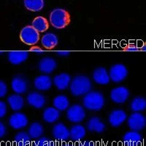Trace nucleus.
I'll return each mask as SVG.
<instances>
[{"label": "nucleus", "mask_w": 146, "mask_h": 146, "mask_svg": "<svg viewBox=\"0 0 146 146\" xmlns=\"http://www.w3.org/2000/svg\"><path fill=\"white\" fill-rule=\"evenodd\" d=\"M53 135L55 139L64 141L70 137V130L63 123H58L53 128Z\"/></svg>", "instance_id": "obj_13"}, {"label": "nucleus", "mask_w": 146, "mask_h": 146, "mask_svg": "<svg viewBox=\"0 0 146 146\" xmlns=\"http://www.w3.org/2000/svg\"><path fill=\"white\" fill-rule=\"evenodd\" d=\"M146 108V101L143 97H136L131 103V109L134 112L143 111Z\"/></svg>", "instance_id": "obj_30"}, {"label": "nucleus", "mask_w": 146, "mask_h": 146, "mask_svg": "<svg viewBox=\"0 0 146 146\" xmlns=\"http://www.w3.org/2000/svg\"><path fill=\"white\" fill-rule=\"evenodd\" d=\"M43 126H42L40 123H37V122H35V123H32L29 127L28 129L29 136L31 138H34V139L40 137L43 134Z\"/></svg>", "instance_id": "obj_27"}, {"label": "nucleus", "mask_w": 146, "mask_h": 146, "mask_svg": "<svg viewBox=\"0 0 146 146\" xmlns=\"http://www.w3.org/2000/svg\"><path fill=\"white\" fill-rule=\"evenodd\" d=\"M57 66L56 62L53 58L45 57L42 58L39 63V69L40 71L46 74H50L53 72Z\"/></svg>", "instance_id": "obj_16"}, {"label": "nucleus", "mask_w": 146, "mask_h": 146, "mask_svg": "<svg viewBox=\"0 0 146 146\" xmlns=\"http://www.w3.org/2000/svg\"><path fill=\"white\" fill-rule=\"evenodd\" d=\"M129 96V91L123 86L116 87L110 91V98L112 101L117 104H123Z\"/></svg>", "instance_id": "obj_8"}, {"label": "nucleus", "mask_w": 146, "mask_h": 146, "mask_svg": "<svg viewBox=\"0 0 146 146\" xmlns=\"http://www.w3.org/2000/svg\"><path fill=\"white\" fill-rule=\"evenodd\" d=\"M11 87L12 89L13 90L15 93L18 94H21L27 91L28 85H27V82L21 76H16L12 80Z\"/></svg>", "instance_id": "obj_18"}, {"label": "nucleus", "mask_w": 146, "mask_h": 146, "mask_svg": "<svg viewBox=\"0 0 146 146\" xmlns=\"http://www.w3.org/2000/svg\"><path fill=\"white\" fill-rule=\"evenodd\" d=\"M58 37L53 33H47L42 36L41 43L42 46L46 49H52L58 44Z\"/></svg>", "instance_id": "obj_22"}, {"label": "nucleus", "mask_w": 146, "mask_h": 146, "mask_svg": "<svg viewBox=\"0 0 146 146\" xmlns=\"http://www.w3.org/2000/svg\"><path fill=\"white\" fill-rule=\"evenodd\" d=\"M78 146H95V145H94V143L93 142L86 140V141H83V142H81V143H80Z\"/></svg>", "instance_id": "obj_36"}, {"label": "nucleus", "mask_w": 146, "mask_h": 146, "mask_svg": "<svg viewBox=\"0 0 146 146\" xmlns=\"http://www.w3.org/2000/svg\"><path fill=\"white\" fill-rule=\"evenodd\" d=\"M32 146H55V145L51 139L44 137L36 139V141L32 143Z\"/></svg>", "instance_id": "obj_31"}, {"label": "nucleus", "mask_w": 146, "mask_h": 146, "mask_svg": "<svg viewBox=\"0 0 146 146\" xmlns=\"http://www.w3.org/2000/svg\"><path fill=\"white\" fill-rule=\"evenodd\" d=\"M26 8L30 11L38 12L44 7V0H24Z\"/></svg>", "instance_id": "obj_28"}, {"label": "nucleus", "mask_w": 146, "mask_h": 146, "mask_svg": "<svg viewBox=\"0 0 146 146\" xmlns=\"http://www.w3.org/2000/svg\"><path fill=\"white\" fill-rule=\"evenodd\" d=\"M127 123L129 127L132 131H140L145 127V117L141 113L135 112V113L130 115V116L128 118Z\"/></svg>", "instance_id": "obj_6"}, {"label": "nucleus", "mask_w": 146, "mask_h": 146, "mask_svg": "<svg viewBox=\"0 0 146 146\" xmlns=\"http://www.w3.org/2000/svg\"><path fill=\"white\" fill-rule=\"evenodd\" d=\"M14 141L17 146H29L31 141H30V137L26 132L18 133L15 136Z\"/></svg>", "instance_id": "obj_29"}, {"label": "nucleus", "mask_w": 146, "mask_h": 146, "mask_svg": "<svg viewBox=\"0 0 146 146\" xmlns=\"http://www.w3.org/2000/svg\"><path fill=\"white\" fill-rule=\"evenodd\" d=\"M93 79L95 83L100 85H107L110 83V76L105 67H98L93 73Z\"/></svg>", "instance_id": "obj_15"}, {"label": "nucleus", "mask_w": 146, "mask_h": 146, "mask_svg": "<svg viewBox=\"0 0 146 146\" xmlns=\"http://www.w3.org/2000/svg\"><path fill=\"white\" fill-rule=\"evenodd\" d=\"M57 53L60 56H68L70 54V52L67 51V50H60V51L57 52Z\"/></svg>", "instance_id": "obj_38"}, {"label": "nucleus", "mask_w": 146, "mask_h": 146, "mask_svg": "<svg viewBox=\"0 0 146 146\" xmlns=\"http://www.w3.org/2000/svg\"><path fill=\"white\" fill-rule=\"evenodd\" d=\"M53 104L56 109L60 111H64L69 108L70 102L65 95H58L54 98Z\"/></svg>", "instance_id": "obj_25"}, {"label": "nucleus", "mask_w": 146, "mask_h": 146, "mask_svg": "<svg viewBox=\"0 0 146 146\" xmlns=\"http://www.w3.org/2000/svg\"><path fill=\"white\" fill-rule=\"evenodd\" d=\"M4 53H5V52H4V51H2V50H0V55L3 54Z\"/></svg>", "instance_id": "obj_41"}, {"label": "nucleus", "mask_w": 146, "mask_h": 146, "mask_svg": "<svg viewBox=\"0 0 146 146\" xmlns=\"http://www.w3.org/2000/svg\"><path fill=\"white\" fill-rule=\"evenodd\" d=\"M124 50L126 51H138L139 50V48L135 43H129L125 47Z\"/></svg>", "instance_id": "obj_34"}, {"label": "nucleus", "mask_w": 146, "mask_h": 146, "mask_svg": "<svg viewBox=\"0 0 146 146\" xmlns=\"http://www.w3.org/2000/svg\"><path fill=\"white\" fill-rule=\"evenodd\" d=\"M29 57L27 51H10L8 53L9 62L13 64L18 65L27 61Z\"/></svg>", "instance_id": "obj_19"}, {"label": "nucleus", "mask_w": 146, "mask_h": 146, "mask_svg": "<svg viewBox=\"0 0 146 146\" xmlns=\"http://www.w3.org/2000/svg\"><path fill=\"white\" fill-rule=\"evenodd\" d=\"M87 128L89 131L102 133L105 131V125L100 121L98 117H93L87 122Z\"/></svg>", "instance_id": "obj_21"}, {"label": "nucleus", "mask_w": 146, "mask_h": 146, "mask_svg": "<svg viewBox=\"0 0 146 146\" xmlns=\"http://www.w3.org/2000/svg\"><path fill=\"white\" fill-rule=\"evenodd\" d=\"M71 82V77L68 73L62 72L59 75H57L53 78V83L60 91L66 89L70 86Z\"/></svg>", "instance_id": "obj_14"}, {"label": "nucleus", "mask_w": 146, "mask_h": 146, "mask_svg": "<svg viewBox=\"0 0 146 146\" xmlns=\"http://www.w3.org/2000/svg\"><path fill=\"white\" fill-rule=\"evenodd\" d=\"M83 105L89 110L98 111L105 105V98L102 94L98 91H91L85 95L83 100Z\"/></svg>", "instance_id": "obj_2"}, {"label": "nucleus", "mask_w": 146, "mask_h": 146, "mask_svg": "<svg viewBox=\"0 0 146 146\" xmlns=\"http://www.w3.org/2000/svg\"><path fill=\"white\" fill-rule=\"evenodd\" d=\"M139 50H143V51H145V45H143V46H142L141 48H139Z\"/></svg>", "instance_id": "obj_40"}, {"label": "nucleus", "mask_w": 146, "mask_h": 146, "mask_svg": "<svg viewBox=\"0 0 146 146\" xmlns=\"http://www.w3.org/2000/svg\"><path fill=\"white\" fill-rule=\"evenodd\" d=\"M7 114V105L5 102L0 100V118H3Z\"/></svg>", "instance_id": "obj_33"}, {"label": "nucleus", "mask_w": 146, "mask_h": 146, "mask_svg": "<svg viewBox=\"0 0 146 146\" xmlns=\"http://www.w3.org/2000/svg\"><path fill=\"white\" fill-rule=\"evenodd\" d=\"M6 131H7V129H6L5 124L2 122H0V138L3 137L5 136V134H6Z\"/></svg>", "instance_id": "obj_35"}, {"label": "nucleus", "mask_w": 146, "mask_h": 146, "mask_svg": "<svg viewBox=\"0 0 146 146\" xmlns=\"http://www.w3.org/2000/svg\"><path fill=\"white\" fill-rule=\"evenodd\" d=\"M127 118L126 113L122 110H115L109 115V122L113 127H118Z\"/></svg>", "instance_id": "obj_10"}, {"label": "nucleus", "mask_w": 146, "mask_h": 146, "mask_svg": "<svg viewBox=\"0 0 146 146\" xmlns=\"http://www.w3.org/2000/svg\"><path fill=\"white\" fill-rule=\"evenodd\" d=\"M29 120L25 114L22 113H15L12 114L9 118V123L14 129H21L28 125Z\"/></svg>", "instance_id": "obj_9"}, {"label": "nucleus", "mask_w": 146, "mask_h": 146, "mask_svg": "<svg viewBox=\"0 0 146 146\" xmlns=\"http://www.w3.org/2000/svg\"><path fill=\"white\" fill-rule=\"evenodd\" d=\"M30 50L32 52H35V53H44V50H42L41 48H39V47H32L31 49H30Z\"/></svg>", "instance_id": "obj_37"}, {"label": "nucleus", "mask_w": 146, "mask_h": 146, "mask_svg": "<svg viewBox=\"0 0 146 146\" xmlns=\"http://www.w3.org/2000/svg\"><path fill=\"white\" fill-rule=\"evenodd\" d=\"M21 40L28 45H35L40 40V34L32 26H27L21 31Z\"/></svg>", "instance_id": "obj_4"}, {"label": "nucleus", "mask_w": 146, "mask_h": 146, "mask_svg": "<svg viewBox=\"0 0 146 146\" xmlns=\"http://www.w3.org/2000/svg\"><path fill=\"white\" fill-rule=\"evenodd\" d=\"M42 117L44 121H46L47 123H55L56 121H58L60 117L59 110L52 107L47 108L44 110Z\"/></svg>", "instance_id": "obj_23"}, {"label": "nucleus", "mask_w": 146, "mask_h": 146, "mask_svg": "<svg viewBox=\"0 0 146 146\" xmlns=\"http://www.w3.org/2000/svg\"><path fill=\"white\" fill-rule=\"evenodd\" d=\"M7 102L9 103L10 108L14 111H18L23 108L24 105V100L20 94H13L7 98Z\"/></svg>", "instance_id": "obj_20"}, {"label": "nucleus", "mask_w": 146, "mask_h": 146, "mask_svg": "<svg viewBox=\"0 0 146 146\" xmlns=\"http://www.w3.org/2000/svg\"><path fill=\"white\" fill-rule=\"evenodd\" d=\"M66 117L72 123H80L86 118V112L80 105H73L66 113Z\"/></svg>", "instance_id": "obj_7"}, {"label": "nucleus", "mask_w": 146, "mask_h": 146, "mask_svg": "<svg viewBox=\"0 0 146 146\" xmlns=\"http://www.w3.org/2000/svg\"><path fill=\"white\" fill-rule=\"evenodd\" d=\"M128 75V70L122 64H117L111 66L110 70V79L115 83L123 81Z\"/></svg>", "instance_id": "obj_5"}, {"label": "nucleus", "mask_w": 146, "mask_h": 146, "mask_svg": "<svg viewBox=\"0 0 146 146\" xmlns=\"http://www.w3.org/2000/svg\"><path fill=\"white\" fill-rule=\"evenodd\" d=\"M70 22V15L66 10L62 8L54 9L50 14V23L54 28L62 29Z\"/></svg>", "instance_id": "obj_3"}, {"label": "nucleus", "mask_w": 146, "mask_h": 146, "mask_svg": "<svg viewBox=\"0 0 146 146\" xmlns=\"http://www.w3.org/2000/svg\"><path fill=\"white\" fill-rule=\"evenodd\" d=\"M32 27L38 32H45L49 27V23L47 19L42 16L35 18L32 21Z\"/></svg>", "instance_id": "obj_26"}, {"label": "nucleus", "mask_w": 146, "mask_h": 146, "mask_svg": "<svg viewBox=\"0 0 146 146\" xmlns=\"http://www.w3.org/2000/svg\"><path fill=\"white\" fill-rule=\"evenodd\" d=\"M62 146H75L72 143H64V144L62 145Z\"/></svg>", "instance_id": "obj_39"}, {"label": "nucleus", "mask_w": 146, "mask_h": 146, "mask_svg": "<svg viewBox=\"0 0 146 146\" xmlns=\"http://www.w3.org/2000/svg\"><path fill=\"white\" fill-rule=\"evenodd\" d=\"M123 143L125 146H140L142 143V136L137 131H128L123 136Z\"/></svg>", "instance_id": "obj_12"}, {"label": "nucleus", "mask_w": 146, "mask_h": 146, "mask_svg": "<svg viewBox=\"0 0 146 146\" xmlns=\"http://www.w3.org/2000/svg\"><path fill=\"white\" fill-rule=\"evenodd\" d=\"M72 94L75 96H82L90 92L92 88V83L88 77L78 75L74 78L70 84Z\"/></svg>", "instance_id": "obj_1"}, {"label": "nucleus", "mask_w": 146, "mask_h": 146, "mask_svg": "<svg viewBox=\"0 0 146 146\" xmlns=\"http://www.w3.org/2000/svg\"><path fill=\"white\" fill-rule=\"evenodd\" d=\"M86 134V129L82 125L77 124L73 126L70 131V137L75 141H79L83 139Z\"/></svg>", "instance_id": "obj_24"}, {"label": "nucleus", "mask_w": 146, "mask_h": 146, "mask_svg": "<svg viewBox=\"0 0 146 146\" xmlns=\"http://www.w3.org/2000/svg\"><path fill=\"white\" fill-rule=\"evenodd\" d=\"M7 84L2 80H0V98H2L6 96L7 94Z\"/></svg>", "instance_id": "obj_32"}, {"label": "nucleus", "mask_w": 146, "mask_h": 146, "mask_svg": "<svg viewBox=\"0 0 146 146\" xmlns=\"http://www.w3.org/2000/svg\"><path fill=\"white\" fill-rule=\"evenodd\" d=\"M27 100L29 105L36 109H41L43 108L46 102L45 96L38 92H32L29 94Z\"/></svg>", "instance_id": "obj_11"}, {"label": "nucleus", "mask_w": 146, "mask_h": 146, "mask_svg": "<svg viewBox=\"0 0 146 146\" xmlns=\"http://www.w3.org/2000/svg\"><path fill=\"white\" fill-rule=\"evenodd\" d=\"M34 84L39 91H48L52 86L51 78L48 75H40L35 78Z\"/></svg>", "instance_id": "obj_17"}]
</instances>
